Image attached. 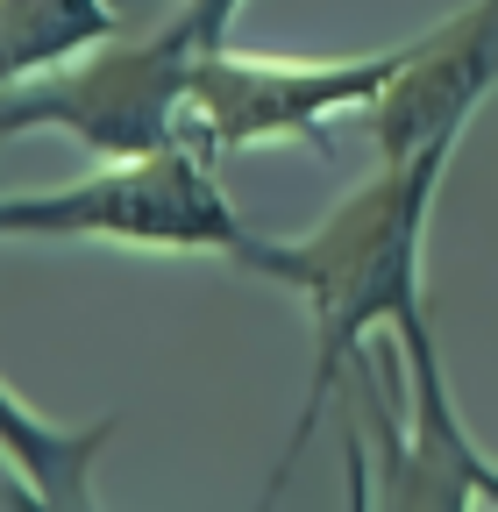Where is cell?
Masks as SVG:
<instances>
[{"label":"cell","mask_w":498,"mask_h":512,"mask_svg":"<svg viewBox=\"0 0 498 512\" xmlns=\"http://www.w3.org/2000/svg\"><path fill=\"white\" fill-rule=\"evenodd\" d=\"M449 171V150H420L399 164H378V178H363L349 200L299 242H264L249 235L228 264L257 271L271 285H292L314 306V377H306V406L292 420V441L264 484V498H278L314 441L321 413L335 406L349 363L363 356L370 328H399L406 313H420V235H427V207L434 185Z\"/></svg>","instance_id":"1"},{"label":"cell","mask_w":498,"mask_h":512,"mask_svg":"<svg viewBox=\"0 0 498 512\" xmlns=\"http://www.w3.org/2000/svg\"><path fill=\"white\" fill-rule=\"evenodd\" d=\"M200 57H207V43L185 29L178 8L129 15L93 50L0 86V143L22 136V128H65V136L86 143L100 164L164 150V143L185 136L193 64Z\"/></svg>","instance_id":"2"},{"label":"cell","mask_w":498,"mask_h":512,"mask_svg":"<svg viewBox=\"0 0 498 512\" xmlns=\"http://www.w3.org/2000/svg\"><path fill=\"white\" fill-rule=\"evenodd\" d=\"M335 399H342L349 420H363L349 434H370V448H378V470L363 484V505H385V512H470V505H491L498 512V463H484V448L456 420L427 306L392 328V349L363 342V356L349 363Z\"/></svg>","instance_id":"3"},{"label":"cell","mask_w":498,"mask_h":512,"mask_svg":"<svg viewBox=\"0 0 498 512\" xmlns=\"http://www.w3.org/2000/svg\"><path fill=\"white\" fill-rule=\"evenodd\" d=\"M0 235H93V242H143V249H214L235 256L249 242L235 200L214 178V150L185 128L178 143L143 157H107L93 178L57 192H8Z\"/></svg>","instance_id":"4"},{"label":"cell","mask_w":498,"mask_h":512,"mask_svg":"<svg viewBox=\"0 0 498 512\" xmlns=\"http://www.w3.org/2000/svg\"><path fill=\"white\" fill-rule=\"evenodd\" d=\"M413 43H392L378 57H235V50H207L193 64V107L185 128L221 157V150H249V143H285V136H321V121L342 107H370L406 64Z\"/></svg>","instance_id":"5"},{"label":"cell","mask_w":498,"mask_h":512,"mask_svg":"<svg viewBox=\"0 0 498 512\" xmlns=\"http://www.w3.org/2000/svg\"><path fill=\"white\" fill-rule=\"evenodd\" d=\"M498 86V0H470L442 29L413 36L399 79L370 100V143L378 164L420 157V150H456L463 121Z\"/></svg>","instance_id":"6"},{"label":"cell","mask_w":498,"mask_h":512,"mask_svg":"<svg viewBox=\"0 0 498 512\" xmlns=\"http://www.w3.org/2000/svg\"><path fill=\"white\" fill-rule=\"evenodd\" d=\"M121 420H93V427H50L36 420L8 384H0V456L22 477V498L29 505H50V512H86L93 505V463L100 448L114 441Z\"/></svg>","instance_id":"7"},{"label":"cell","mask_w":498,"mask_h":512,"mask_svg":"<svg viewBox=\"0 0 498 512\" xmlns=\"http://www.w3.org/2000/svg\"><path fill=\"white\" fill-rule=\"evenodd\" d=\"M121 22L129 15L114 0H0V86L93 50Z\"/></svg>","instance_id":"8"},{"label":"cell","mask_w":498,"mask_h":512,"mask_svg":"<svg viewBox=\"0 0 498 512\" xmlns=\"http://www.w3.org/2000/svg\"><path fill=\"white\" fill-rule=\"evenodd\" d=\"M121 15H157V8H178L185 15V29H193L207 50H228V22H235V8L242 0H114Z\"/></svg>","instance_id":"9"}]
</instances>
